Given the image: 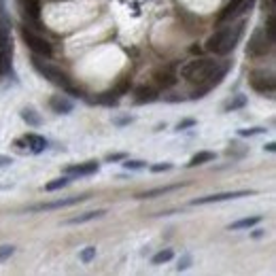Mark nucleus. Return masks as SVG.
I'll return each instance as SVG.
<instances>
[{
    "mask_svg": "<svg viewBox=\"0 0 276 276\" xmlns=\"http://www.w3.org/2000/svg\"><path fill=\"white\" fill-rule=\"evenodd\" d=\"M259 221H262V217H247V219H240V221H236V223H232L230 230H247V227L257 225Z\"/></svg>",
    "mask_w": 276,
    "mask_h": 276,
    "instance_id": "f3484780",
    "label": "nucleus"
},
{
    "mask_svg": "<svg viewBox=\"0 0 276 276\" xmlns=\"http://www.w3.org/2000/svg\"><path fill=\"white\" fill-rule=\"evenodd\" d=\"M219 68V64L215 60H193V62H189V64H185L183 68H181V77L187 79L189 83H206L208 79L212 77V73Z\"/></svg>",
    "mask_w": 276,
    "mask_h": 276,
    "instance_id": "7ed1b4c3",
    "label": "nucleus"
},
{
    "mask_svg": "<svg viewBox=\"0 0 276 276\" xmlns=\"http://www.w3.org/2000/svg\"><path fill=\"white\" fill-rule=\"evenodd\" d=\"M32 66H34L45 79H49L51 83L60 85V88L64 90L66 93H70V96H81V92H79L77 88H73V83L68 81V77H66L64 73H62L60 68H55V66L49 64V62H45L43 55H36V53H34V58H32Z\"/></svg>",
    "mask_w": 276,
    "mask_h": 276,
    "instance_id": "f03ea898",
    "label": "nucleus"
},
{
    "mask_svg": "<svg viewBox=\"0 0 276 276\" xmlns=\"http://www.w3.org/2000/svg\"><path fill=\"white\" fill-rule=\"evenodd\" d=\"M102 215H106V210H92V212H83V215H79V217L68 219V221H66V225L85 223V221H93V219H98V217H102Z\"/></svg>",
    "mask_w": 276,
    "mask_h": 276,
    "instance_id": "4468645a",
    "label": "nucleus"
},
{
    "mask_svg": "<svg viewBox=\"0 0 276 276\" xmlns=\"http://www.w3.org/2000/svg\"><path fill=\"white\" fill-rule=\"evenodd\" d=\"M79 257H81V262H83V264H90L92 259L96 257V247H88L85 251H81V255H79Z\"/></svg>",
    "mask_w": 276,
    "mask_h": 276,
    "instance_id": "5701e85b",
    "label": "nucleus"
},
{
    "mask_svg": "<svg viewBox=\"0 0 276 276\" xmlns=\"http://www.w3.org/2000/svg\"><path fill=\"white\" fill-rule=\"evenodd\" d=\"M117 100H119V98H117L113 92L100 93V96L96 98V102H98V104H104V106H115V104H117Z\"/></svg>",
    "mask_w": 276,
    "mask_h": 276,
    "instance_id": "6ab92c4d",
    "label": "nucleus"
},
{
    "mask_svg": "<svg viewBox=\"0 0 276 276\" xmlns=\"http://www.w3.org/2000/svg\"><path fill=\"white\" fill-rule=\"evenodd\" d=\"M181 185H168V187H155V189H149V191H143V193H138L136 198L138 200H149V198H155V195H164V193H168V191H175V189H179Z\"/></svg>",
    "mask_w": 276,
    "mask_h": 276,
    "instance_id": "ddd939ff",
    "label": "nucleus"
},
{
    "mask_svg": "<svg viewBox=\"0 0 276 276\" xmlns=\"http://www.w3.org/2000/svg\"><path fill=\"white\" fill-rule=\"evenodd\" d=\"M253 191H230V193H215V195H206V198H198L193 200L191 204L198 206V204H212V202H225V200H236L242 198V195H251Z\"/></svg>",
    "mask_w": 276,
    "mask_h": 276,
    "instance_id": "0eeeda50",
    "label": "nucleus"
},
{
    "mask_svg": "<svg viewBox=\"0 0 276 276\" xmlns=\"http://www.w3.org/2000/svg\"><path fill=\"white\" fill-rule=\"evenodd\" d=\"M264 149H266V151H270V153H272V151H274V149H276V145H274V143H268V145H266Z\"/></svg>",
    "mask_w": 276,
    "mask_h": 276,
    "instance_id": "f704fd0d",
    "label": "nucleus"
},
{
    "mask_svg": "<svg viewBox=\"0 0 276 276\" xmlns=\"http://www.w3.org/2000/svg\"><path fill=\"white\" fill-rule=\"evenodd\" d=\"M157 100V90L149 88V85H140L136 88V102L138 104H145V102H155Z\"/></svg>",
    "mask_w": 276,
    "mask_h": 276,
    "instance_id": "9b49d317",
    "label": "nucleus"
},
{
    "mask_svg": "<svg viewBox=\"0 0 276 276\" xmlns=\"http://www.w3.org/2000/svg\"><path fill=\"white\" fill-rule=\"evenodd\" d=\"M193 125H195L193 119H185V121H181V123L177 125V128H179V130H185V128H193Z\"/></svg>",
    "mask_w": 276,
    "mask_h": 276,
    "instance_id": "c756f323",
    "label": "nucleus"
},
{
    "mask_svg": "<svg viewBox=\"0 0 276 276\" xmlns=\"http://www.w3.org/2000/svg\"><path fill=\"white\" fill-rule=\"evenodd\" d=\"M187 266H189V255H185V257L179 262V272H181V270H185Z\"/></svg>",
    "mask_w": 276,
    "mask_h": 276,
    "instance_id": "2f4dec72",
    "label": "nucleus"
},
{
    "mask_svg": "<svg viewBox=\"0 0 276 276\" xmlns=\"http://www.w3.org/2000/svg\"><path fill=\"white\" fill-rule=\"evenodd\" d=\"M13 253H15V249L9 247V244H6V247H0V262H6Z\"/></svg>",
    "mask_w": 276,
    "mask_h": 276,
    "instance_id": "a878e982",
    "label": "nucleus"
},
{
    "mask_svg": "<svg viewBox=\"0 0 276 276\" xmlns=\"http://www.w3.org/2000/svg\"><path fill=\"white\" fill-rule=\"evenodd\" d=\"M85 198H66V200H55V202H47V204H36L30 210H55V208H66V206H75V204L83 202Z\"/></svg>",
    "mask_w": 276,
    "mask_h": 276,
    "instance_id": "6e6552de",
    "label": "nucleus"
},
{
    "mask_svg": "<svg viewBox=\"0 0 276 276\" xmlns=\"http://www.w3.org/2000/svg\"><path fill=\"white\" fill-rule=\"evenodd\" d=\"M172 259V251L170 249H166V251H160L157 255H153V266H160V264H166V262H170Z\"/></svg>",
    "mask_w": 276,
    "mask_h": 276,
    "instance_id": "412c9836",
    "label": "nucleus"
},
{
    "mask_svg": "<svg viewBox=\"0 0 276 276\" xmlns=\"http://www.w3.org/2000/svg\"><path fill=\"white\" fill-rule=\"evenodd\" d=\"M244 102H247V98H244V96H238V98H236V100L232 102V104H227V110H236V108H240V106H244Z\"/></svg>",
    "mask_w": 276,
    "mask_h": 276,
    "instance_id": "bb28decb",
    "label": "nucleus"
},
{
    "mask_svg": "<svg viewBox=\"0 0 276 276\" xmlns=\"http://www.w3.org/2000/svg\"><path fill=\"white\" fill-rule=\"evenodd\" d=\"M19 34L23 38V43H26L30 47V51L36 53V55H43V58H51V53H53V47L49 41H45L43 36H38L34 34L32 30H28L26 26H21L19 28Z\"/></svg>",
    "mask_w": 276,
    "mask_h": 276,
    "instance_id": "39448f33",
    "label": "nucleus"
},
{
    "mask_svg": "<svg viewBox=\"0 0 276 276\" xmlns=\"http://www.w3.org/2000/svg\"><path fill=\"white\" fill-rule=\"evenodd\" d=\"M6 164H13V160L6 155H0V166H6Z\"/></svg>",
    "mask_w": 276,
    "mask_h": 276,
    "instance_id": "473e14b6",
    "label": "nucleus"
},
{
    "mask_svg": "<svg viewBox=\"0 0 276 276\" xmlns=\"http://www.w3.org/2000/svg\"><path fill=\"white\" fill-rule=\"evenodd\" d=\"M121 160H125V153H110V155H106V162H121Z\"/></svg>",
    "mask_w": 276,
    "mask_h": 276,
    "instance_id": "cd10ccee",
    "label": "nucleus"
},
{
    "mask_svg": "<svg viewBox=\"0 0 276 276\" xmlns=\"http://www.w3.org/2000/svg\"><path fill=\"white\" fill-rule=\"evenodd\" d=\"M49 104H51V108L55 110V113H70V110H73V102L66 100V98H62V96L51 98Z\"/></svg>",
    "mask_w": 276,
    "mask_h": 276,
    "instance_id": "2eb2a0df",
    "label": "nucleus"
},
{
    "mask_svg": "<svg viewBox=\"0 0 276 276\" xmlns=\"http://www.w3.org/2000/svg\"><path fill=\"white\" fill-rule=\"evenodd\" d=\"M212 160H215V153H210V151H202V153H198V155H193V157H191L189 166H202V164L212 162Z\"/></svg>",
    "mask_w": 276,
    "mask_h": 276,
    "instance_id": "a211bd4d",
    "label": "nucleus"
},
{
    "mask_svg": "<svg viewBox=\"0 0 276 276\" xmlns=\"http://www.w3.org/2000/svg\"><path fill=\"white\" fill-rule=\"evenodd\" d=\"M272 45H274V38L266 32L264 28H257L253 36H251V41H249V47H247V55L249 58H266L268 53L272 51Z\"/></svg>",
    "mask_w": 276,
    "mask_h": 276,
    "instance_id": "20e7f679",
    "label": "nucleus"
},
{
    "mask_svg": "<svg viewBox=\"0 0 276 276\" xmlns=\"http://www.w3.org/2000/svg\"><path fill=\"white\" fill-rule=\"evenodd\" d=\"M157 88H172V85L177 83V75L172 73V70H157V73L153 75Z\"/></svg>",
    "mask_w": 276,
    "mask_h": 276,
    "instance_id": "1a4fd4ad",
    "label": "nucleus"
},
{
    "mask_svg": "<svg viewBox=\"0 0 276 276\" xmlns=\"http://www.w3.org/2000/svg\"><path fill=\"white\" fill-rule=\"evenodd\" d=\"M123 166H125L128 170H143L145 166H147V162H140V160H128Z\"/></svg>",
    "mask_w": 276,
    "mask_h": 276,
    "instance_id": "393cba45",
    "label": "nucleus"
},
{
    "mask_svg": "<svg viewBox=\"0 0 276 276\" xmlns=\"http://www.w3.org/2000/svg\"><path fill=\"white\" fill-rule=\"evenodd\" d=\"M172 168V164H157V166H153V172H164V170H170Z\"/></svg>",
    "mask_w": 276,
    "mask_h": 276,
    "instance_id": "7c9ffc66",
    "label": "nucleus"
},
{
    "mask_svg": "<svg viewBox=\"0 0 276 276\" xmlns=\"http://www.w3.org/2000/svg\"><path fill=\"white\" fill-rule=\"evenodd\" d=\"M26 143L32 147L34 153H41L43 149L47 147V140H45L43 136H36V134H26Z\"/></svg>",
    "mask_w": 276,
    "mask_h": 276,
    "instance_id": "dca6fc26",
    "label": "nucleus"
},
{
    "mask_svg": "<svg viewBox=\"0 0 276 276\" xmlns=\"http://www.w3.org/2000/svg\"><path fill=\"white\" fill-rule=\"evenodd\" d=\"M66 185H68V179L62 177V179H55V181H51V183H47L45 189H47V191H55V189H62V187H66Z\"/></svg>",
    "mask_w": 276,
    "mask_h": 276,
    "instance_id": "4be33fe9",
    "label": "nucleus"
},
{
    "mask_svg": "<svg viewBox=\"0 0 276 276\" xmlns=\"http://www.w3.org/2000/svg\"><path fill=\"white\" fill-rule=\"evenodd\" d=\"M262 128H253V130H240V136H253V134H262Z\"/></svg>",
    "mask_w": 276,
    "mask_h": 276,
    "instance_id": "c85d7f7f",
    "label": "nucleus"
},
{
    "mask_svg": "<svg viewBox=\"0 0 276 276\" xmlns=\"http://www.w3.org/2000/svg\"><path fill=\"white\" fill-rule=\"evenodd\" d=\"M249 83L251 88H253L257 93H268V96H272L274 90H276V81L272 75H266V73H251L249 77Z\"/></svg>",
    "mask_w": 276,
    "mask_h": 276,
    "instance_id": "423d86ee",
    "label": "nucleus"
},
{
    "mask_svg": "<svg viewBox=\"0 0 276 276\" xmlns=\"http://www.w3.org/2000/svg\"><path fill=\"white\" fill-rule=\"evenodd\" d=\"M70 175H79V177H88V175H93L98 172V164L96 162H88V164H81V166H73L68 168Z\"/></svg>",
    "mask_w": 276,
    "mask_h": 276,
    "instance_id": "f8f14e48",
    "label": "nucleus"
},
{
    "mask_svg": "<svg viewBox=\"0 0 276 276\" xmlns=\"http://www.w3.org/2000/svg\"><path fill=\"white\" fill-rule=\"evenodd\" d=\"M19 2H21V9L26 13V17L38 21V17H41V4H38V0H19Z\"/></svg>",
    "mask_w": 276,
    "mask_h": 276,
    "instance_id": "9d476101",
    "label": "nucleus"
},
{
    "mask_svg": "<svg viewBox=\"0 0 276 276\" xmlns=\"http://www.w3.org/2000/svg\"><path fill=\"white\" fill-rule=\"evenodd\" d=\"M130 88H132V81H130L128 77H125V79H121V81L117 83V88L113 90V93H115L117 98H119V96H123V93H128V92H130Z\"/></svg>",
    "mask_w": 276,
    "mask_h": 276,
    "instance_id": "aec40b11",
    "label": "nucleus"
},
{
    "mask_svg": "<svg viewBox=\"0 0 276 276\" xmlns=\"http://www.w3.org/2000/svg\"><path fill=\"white\" fill-rule=\"evenodd\" d=\"M244 26H247V23L240 21V23H236V26H232V28H219L217 32L206 41V49L212 51V53H217V55L232 53L236 49V45H238L242 32H244Z\"/></svg>",
    "mask_w": 276,
    "mask_h": 276,
    "instance_id": "f257e3e1",
    "label": "nucleus"
},
{
    "mask_svg": "<svg viewBox=\"0 0 276 276\" xmlns=\"http://www.w3.org/2000/svg\"><path fill=\"white\" fill-rule=\"evenodd\" d=\"M130 121H132V117H123V119H117L115 123L117 125H125V123H130Z\"/></svg>",
    "mask_w": 276,
    "mask_h": 276,
    "instance_id": "72a5a7b5",
    "label": "nucleus"
},
{
    "mask_svg": "<svg viewBox=\"0 0 276 276\" xmlns=\"http://www.w3.org/2000/svg\"><path fill=\"white\" fill-rule=\"evenodd\" d=\"M21 117H23V119H26L30 125H38V123H41V117H36L34 115V110H23V113H21Z\"/></svg>",
    "mask_w": 276,
    "mask_h": 276,
    "instance_id": "b1692460",
    "label": "nucleus"
}]
</instances>
